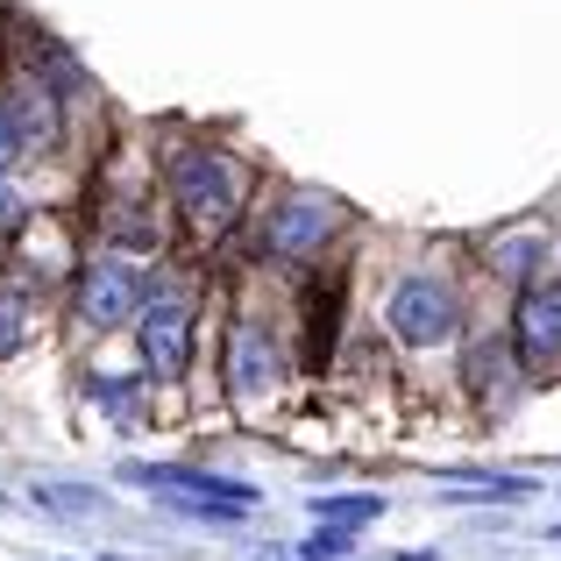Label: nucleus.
Returning <instances> with one entry per match:
<instances>
[{
	"label": "nucleus",
	"instance_id": "nucleus-18",
	"mask_svg": "<svg viewBox=\"0 0 561 561\" xmlns=\"http://www.w3.org/2000/svg\"><path fill=\"white\" fill-rule=\"evenodd\" d=\"M554 540H561V526H554Z\"/></svg>",
	"mask_w": 561,
	"mask_h": 561
},
{
	"label": "nucleus",
	"instance_id": "nucleus-13",
	"mask_svg": "<svg viewBox=\"0 0 561 561\" xmlns=\"http://www.w3.org/2000/svg\"><path fill=\"white\" fill-rule=\"evenodd\" d=\"M306 328H313L306 356H313V363H328V348H334V299H328V306H320V299H306Z\"/></svg>",
	"mask_w": 561,
	"mask_h": 561
},
{
	"label": "nucleus",
	"instance_id": "nucleus-4",
	"mask_svg": "<svg viewBox=\"0 0 561 561\" xmlns=\"http://www.w3.org/2000/svg\"><path fill=\"white\" fill-rule=\"evenodd\" d=\"M334 228H342V206L328 192H291L271 214V249L277 256H313V249H328Z\"/></svg>",
	"mask_w": 561,
	"mask_h": 561
},
{
	"label": "nucleus",
	"instance_id": "nucleus-5",
	"mask_svg": "<svg viewBox=\"0 0 561 561\" xmlns=\"http://www.w3.org/2000/svg\"><path fill=\"white\" fill-rule=\"evenodd\" d=\"M128 313H142V277L128 263H93L79 271V320L85 328H122Z\"/></svg>",
	"mask_w": 561,
	"mask_h": 561
},
{
	"label": "nucleus",
	"instance_id": "nucleus-16",
	"mask_svg": "<svg viewBox=\"0 0 561 561\" xmlns=\"http://www.w3.org/2000/svg\"><path fill=\"white\" fill-rule=\"evenodd\" d=\"M100 398H107V412H136V398H128V383H93Z\"/></svg>",
	"mask_w": 561,
	"mask_h": 561
},
{
	"label": "nucleus",
	"instance_id": "nucleus-9",
	"mask_svg": "<svg viewBox=\"0 0 561 561\" xmlns=\"http://www.w3.org/2000/svg\"><path fill=\"white\" fill-rule=\"evenodd\" d=\"M0 114H8V128H14V142H50L57 136V114H50V93H43L36 79H14L8 85V100H0Z\"/></svg>",
	"mask_w": 561,
	"mask_h": 561
},
{
	"label": "nucleus",
	"instance_id": "nucleus-7",
	"mask_svg": "<svg viewBox=\"0 0 561 561\" xmlns=\"http://www.w3.org/2000/svg\"><path fill=\"white\" fill-rule=\"evenodd\" d=\"M192 356V306L185 299H157L142 306V363L157 377H179Z\"/></svg>",
	"mask_w": 561,
	"mask_h": 561
},
{
	"label": "nucleus",
	"instance_id": "nucleus-6",
	"mask_svg": "<svg viewBox=\"0 0 561 561\" xmlns=\"http://www.w3.org/2000/svg\"><path fill=\"white\" fill-rule=\"evenodd\" d=\"M512 348L540 370L561 363V285H526L519 291V313H512Z\"/></svg>",
	"mask_w": 561,
	"mask_h": 561
},
{
	"label": "nucleus",
	"instance_id": "nucleus-12",
	"mask_svg": "<svg viewBox=\"0 0 561 561\" xmlns=\"http://www.w3.org/2000/svg\"><path fill=\"white\" fill-rule=\"evenodd\" d=\"M36 505H50V512H93L100 491H85V483H36Z\"/></svg>",
	"mask_w": 561,
	"mask_h": 561
},
{
	"label": "nucleus",
	"instance_id": "nucleus-3",
	"mask_svg": "<svg viewBox=\"0 0 561 561\" xmlns=\"http://www.w3.org/2000/svg\"><path fill=\"white\" fill-rule=\"evenodd\" d=\"M391 334H398V342H412V348L455 334V291L440 285V277H398V291H391Z\"/></svg>",
	"mask_w": 561,
	"mask_h": 561
},
{
	"label": "nucleus",
	"instance_id": "nucleus-11",
	"mask_svg": "<svg viewBox=\"0 0 561 561\" xmlns=\"http://www.w3.org/2000/svg\"><path fill=\"white\" fill-rule=\"evenodd\" d=\"M320 526H342V534H348V526H363V519H377V512H383V497H320Z\"/></svg>",
	"mask_w": 561,
	"mask_h": 561
},
{
	"label": "nucleus",
	"instance_id": "nucleus-15",
	"mask_svg": "<svg viewBox=\"0 0 561 561\" xmlns=\"http://www.w3.org/2000/svg\"><path fill=\"white\" fill-rule=\"evenodd\" d=\"M334 554H348V534H342V526H328V534L306 540V561H334Z\"/></svg>",
	"mask_w": 561,
	"mask_h": 561
},
{
	"label": "nucleus",
	"instance_id": "nucleus-14",
	"mask_svg": "<svg viewBox=\"0 0 561 561\" xmlns=\"http://www.w3.org/2000/svg\"><path fill=\"white\" fill-rule=\"evenodd\" d=\"M22 334H28L22 299H14V291H0V356H14V348H22Z\"/></svg>",
	"mask_w": 561,
	"mask_h": 561
},
{
	"label": "nucleus",
	"instance_id": "nucleus-10",
	"mask_svg": "<svg viewBox=\"0 0 561 561\" xmlns=\"http://www.w3.org/2000/svg\"><path fill=\"white\" fill-rule=\"evenodd\" d=\"M462 383H469L477 398L512 391V342H469V356H462Z\"/></svg>",
	"mask_w": 561,
	"mask_h": 561
},
{
	"label": "nucleus",
	"instance_id": "nucleus-1",
	"mask_svg": "<svg viewBox=\"0 0 561 561\" xmlns=\"http://www.w3.org/2000/svg\"><path fill=\"white\" fill-rule=\"evenodd\" d=\"M171 192H179L185 220L206 234H220L234 220V199H242V185H234V164L220 150H185L179 164H171Z\"/></svg>",
	"mask_w": 561,
	"mask_h": 561
},
{
	"label": "nucleus",
	"instance_id": "nucleus-2",
	"mask_svg": "<svg viewBox=\"0 0 561 561\" xmlns=\"http://www.w3.org/2000/svg\"><path fill=\"white\" fill-rule=\"evenodd\" d=\"M128 477L150 483L157 497H179L185 512H220V519H249V505H256V491H249V483L206 477V469H150V462H136Z\"/></svg>",
	"mask_w": 561,
	"mask_h": 561
},
{
	"label": "nucleus",
	"instance_id": "nucleus-17",
	"mask_svg": "<svg viewBox=\"0 0 561 561\" xmlns=\"http://www.w3.org/2000/svg\"><path fill=\"white\" fill-rule=\"evenodd\" d=\"M22 150V142H14V128H8V114H0V171H8V157Z\"/></svg>",
	"mask_w": 561,
	"mask_h": 561
},
{
	"label": "nucleus",
	"instance_id": "nucleus-8",
	"mask_svg": "<svg viewBox=\"0 0 561 561\" xmlns=\"http://www.w3.org/2000/svg\"><path fill=\"white\" fill-rule=\"evenodd\" d=\"M285 383V356H277V342L263 328H234L228 334V391L234 398H263Z\"/></svg>",
	"mask_w": 561,
	"mask_h": 561
}]
</instances>
